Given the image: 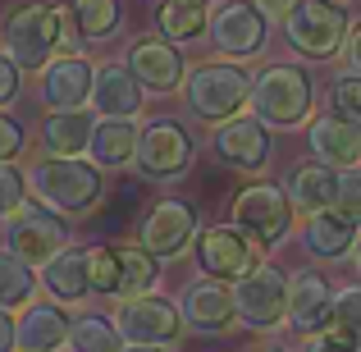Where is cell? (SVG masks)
<instances>
[{
	"mask_svg": "<svg viewBox=\"0 0 361 352\" xmlns=\"http://www.w3.org/2000/svg\"><path fill=\"white\" fill-rule=\"evenodd\" d=\"M0 46L18 69H42L51 55L60 51H78V37L69 32V18L60 5L46 0H18L5 18H0Z\"/></svg>",
	"mask_w": 361,
	"mask_h": 352,
	"instance_id": "cell-1",
	"label": "cell"
},
{
	"mask_svg": "<svg viewBox=\"0 0 361 352\" xmlns=\"http://www.w3.org/2000/svg\"><path fill=\"white\" fill-rule=\"evenodd\" d=\"M23 183L37 193V202L51 206L55 215H92L106 197V183H101V169L92 160L78 156H37L27 165Z\"/></svg>",
	"mask_w": 361,
	"mask_h": 352,
	"instance_id": "cell-2",
	"label": "cell"
},
{
	"mask_svg": "<svg viewBox=\"0 0 361 352\" xmlns=\"http://www.w3.org/2000/svg\"><path fill=\"white\" fill-rule=\"evenodd\" d=\"M252 115L265 123V128H302L311 119V78L298 69V64H270L252 78Z\"/></svg>",
	"mask_w": 361,
	"mask_h": 352,
	"instance_id": "cell-3",
	"label": "cell"
},
{
	"mask_svg": "<svg viewBox=\"0 0 361 352\" xmlns=\"http://www.w3.org/2000/svg\"><path fill=\"white\" fill-rule=\"evenodd\" d=\"M178 87H183V101L197 119L224 123L247 106L252 73L238 69L233 60H211V64H197V69H183V83H178Z\"/></svg>",
	"mask_w": 361,
	"mask_h": 352,
	"instance_id": "cell-4",
	"label": "cell"
},
{
	"mask_svg": "<svg viewBox=\"0 0 361 352\" xmlns=\"http://www.w3.org/2000/svg\"><path fill=\"white\" fill-rule=\"evenodd\" d=\"M283 37L307 60H334L348 37V14L338 0H298L283 14Z\"/></svg>",
	"mask_w": 361,
	"mask_h": 352,
	"instance_id": "cell-5",
	"label": "cell"
},
{
	"mask_svg": "<svg viewBox=\"0 0 361 352\" xmlns=\"http://www.w3.org/2000/svg\"><path fill=\"white\" fill-rule=\"evenodd\" d=\"M233 224L256 247H279L293 233V202L279 183H247L233 197Z\"/></svg>",
	"mask_w": 361,
	"mask_h": 352,
	"instance_id": "cell-6",
	"label": "cell"
},
{
	"mask_svg": "<svg viewBox=\"0 0 361 352\" xmlns=\"http://www.w3.org/2000/svg\"><path fill=\"white\" fill-rule=\"evenodd\" d=\"M283 307H288V274L279 265L256 261L243 279H233V316L247 329H274L283 325Z\"/></svg>",
	"mask_w": 361,
	"mask_h": 352,
	"instance_id": "cell-7",
	"label": "cell"
},
{
	"mask_svg": "<svg viewBox=\"0 0 361 352\" xmlns=\"http://www.w3.org/2000/svg\"><path fill=\"white\" fill-rule=\"evenodd\" d=\"M115 329L123 344H156V348H174L183 334V320H178L174 298H160V293H133L119 302L115 311Z\"/></svg>",
	"mask_w": 361,
	"mask_h": 352,
	"instance_id": "cell-8",
	"label": "cell"
},
{
	"mask_svg": "<svg viewBox=\"0 0 361 352\" xmlns=\"http://www.w3.org/2000/svg\"><path fill=\"white\" fill-rule=\"evenodd\" d=\"M5 247L14 256H23L27 265H42L46 256H55L64 243H69V224H64V215H55L51 206H42V202H27L23 197V206L18 211H9L5 215Z\"/></svg>",
	"mask_w": 361,
	"mask_h": 352,
	"instance_id": "cell-9",
	"label": "cell"
},
{
	"mask_svg": "<svg viewBox=\"0 0 361 352\" xmlns=\"http://www.w3.org/2000/svg\"><path fill=\"white\" fill-rule=\"evenodd\" d=\"M133 160L147 178H183L192 169V138L178 119H151L147 128H137Z\"/></svg>",
	"mask_w": 361,
	"mask_h": 352,
	"instance_id": "cell-10",
	"label": "cell"
},
{
	"mask_svg": "<svg viewBox=\"0 0 361 352\" xmlns=\"http://www.w3.org/2000/svg\"><path fill=\"white\" fill-rule=\"evenodd\" d=\"M206 32L215 37V51L224 60H256L265 51V14L252 0H224L215 18H206Z\"/></svg>",
	"mask_w": 361,
	"mask_h": 352,
	"instance_id": "cell-11",
	"label": "cell"
},
{
	"mask_svg": "<svg viewBox=\"0 0 361 352\" xmlns=\"http://www.w3.org/2000/svg\"><path fill=\"white\" fill-rule=\"evenodd\" d=\"M137 238L156 261H174V256H183L188 247H192V238H197V211L188 202H178V197H165V202H156L147 211Z\"/></svg>",
	"mask_w": 361,
	"mask_h": 352,
	"instance_id": "cell-12",
	"label": "cell"
},
{
	"mask_svg": "<svg viewBox=\"0 0 361 352\" xmlns=\"http://www.w3.org/2000/svg\"><path fill=\"white\" fill-rule=\"evenodd\" d=\"M256 261H261V247L238 224H211V229H202V238H197V265L211 279H243Z\"/></svg>",
	"mask_w": 361,
	"mask_h": 352,
	"instance_id": "cell-13",
	"label": "cell"
},
{
	"mask_svg": "<svg viewBox=\"0 0 361 352\" xmlns=\"http://www.w3.org/2000/svg\"><path fill=\"white\" fill-rule=\"evenodd\" d=\"M128 73L142 83V92H178V83H183V55H178V46L169 42V37H133L128 46Z\"/></svg>",
	"mask_w": 361,
	"mask_h": 352,
	"instance_id": "cell-14",
	"label": "cell"
},
{
	"mask_svg": "<svg viewBox=\"0 0 361 352\" xmlns=\"http://www.w3.org/2000/svg\"><path fill=\"white\" fill-rule=\"evenodd\" d=\"M46 110H78L92 97V64L73 51H60L42 64V87H37Z\"/></svg>",
	"mask_w": 361,
	"mask_h": 352,
	"instance_id": "cell-15",
	"label": "cell"
},
{
	"mask_svg": "<svg viewBox=\"0 0 361 352\" xmlns=\"http://www.w3.org/2000/svg\"><path fill=\"white\" fill-rule=\"evenodd\" d=\"M178 320L183 325H192L197 334H229L233 325H238V316H233V293L224 289L220 279H192L183 289V302H178Z\"/></svg>",
	"mask_w": 361,
	"mask_h": 352,
	"instance_id": "cell-16",
	"label": "cell"
},
{
	"mask_svg": "<svg viewBox=\"0 0 361 352\" xmlns=\"http://www.w3.org/2000/svg\"><path fill=\"white\" fill-rule=\"evenodd\" d=\"M215 156L224 160L229 169H247V174H256V169L270 165V133H265L261 119H247V115H233L224 123H215Z\"/></svg>",
	"mask_w": 361,
	"mask_h": 352,
	"instance_id": "cell-17",
	"label": "cell"
},
{
	"mask_svg": "<svg viewBox=\"0 0 361 352\" xmlns=\"http://www.w3.org/2000/svg\"><path fill=\"white\" fill-rule=\"evenodd\" d=\"M92 106H97L101 119H133L142 110V101H147V92H142V83L128 73V64L110 60L101 64V69H92Z\"/></svg>",
	"mask_w": 361,
	"mask_h": 352,
	"instance_id": "cell-18",
	"label": "cell"
},
{
	"mask_svg": "<svg viewBox=\"0 0 361 352\" xmlns=\"http://www.w3.org/2000/svg\"><path fill=\"white\" fill-rule=\"evenodd\" d=\"M23 316L14 320V348L18 352H60L69 339V311L60 302H32L27 298Z\"/></svg>",
	"mask_w": 361,
	"mask_h": 352,
	"instance_id": "cell-19",
	"label": "cell"
},
{
	"mask_svg": "<svg viewBox=\"0 0 361 352\" xmlns=\"http://www.w3.org/2000/svg\"><path fill=\"white\" fill-rule=\"evenodd\" d=\"M307 142H311V151H316L320 165H334V169L357 165L361 160V119H353V115H320V119H311Z\"/></svg>",
	"mask_w": 361,
	"mask_h": 352,
	"instance_id": "cell-20",
	"label": "cell"
},
{
	"mask_svg": "<svg viewBox=\"0 0 361 352\" xmlns=\"http://www.w3.org/2000/svg\"><path fill=\"white\" fill-rule=\"evenodd\" d=\"M329 298H334V289L325 284V274H316V270L288 274V307H283V320H288L298 334H316L329 320Z\"/></svg>",
	"mask_w": 361,
	"mask_h": 352,
	"instance_id": "cell-21",
	"label": "cell"
},
{
	"mask_svg": "<svg viewBox=\"0 0 361 352\" xmlns=\"http://www.w3.org/2000/svg\"><path fill=\"white\" fill-rule=\"evenodd\" d=\"M353 243H357V224H348L334 206H325V211H307V220H302V247H307L311 256L334 261V256L353 252Z\"/></svg>",
	"mask_w": 361,
	"mask_h": 352,
	"instance_id": "cell-22",
	"label": "cell"
},
{
	"mask_svg": "<svg viewBox=\"0 0 361 352\" xmlns=\"http://www.w3.org/2000/svg\"><path fill=\"white\" fill-rule=\"evenodd\" d=\"M137 151V123L133 119H101L92 123V138H87V156L97 169H119L133 160Z\"/></svg>",
	"mask_w": 361,
	"mask_h": 352,
	"instance_id": "cell-23",
	"label": "cell"
},
{
	"mask_svg": "<svg viewBox=\"0 0 361 352\" xmlns=\"http://www.w3.org/2000/svg\"><path fill=\"white\" fill-rule=\"evenodd\" d=\"M92 119L87 110H51L42 119V147L46 156H82L87 151V138H92Z\"/></svg>",
	"mask_w": 361,
	"mask_h": 352,
	"instance_id": "cell-24",
	"label": "cell"
},
{
	"mask_svg": "<svg viewBox=\"0 0 361 352\" xmlns=\"http://www.w3.org/2000/svg\"><path fill=\"white\" fill-rule=\"evenodd\" d=\"M42 284L55 302H82L87 298V265H82V252L64 243L55 256L42 261Z\"/></svg>",
	"mask_w": 361,
	"mask_h": 352,
	"instance_id": "cell-25",
	"label": "cell"
},
{
	"mask_svg": "<svg viewBox=\"0 0 361 352\" xmlns=\"http://www.w3.org/2000/svg\"><path fill=\"white\" fill-rule=\"evenodd\" d=\"M334 188H338V174L334 165H320V160H311V165H298L288 174V202L293 211H325V206H334Z\"/></svg>",
	"mask_w": 361,
	"mask_h": 352,
	"instance_id": "cell-26",
	"label": "cell"
},
{
	"mask_svg": "<svg viewBox=\"0 0 361 352\" xmlns=\"http://www.w3.org/2000/svg\"><path fill=\"white\" fill-rule=\"evenodd\" d=\"M69 28L78 37H87V42H106V37L119 32V0H69Z\"/></svg>",
	"mask_w": 361,
	"mask_h": 352,
	"instance_id": "cell-27",
	"label": "cell"
},
{
	"mask_svg": "<svg viewBox=\"0 0 361 352\" xmlns=\"http://www.w3.org/2000/svg\"><path fill=\"white\" fill-rule=\"evenodd\" d=\"M206 18H211V9L188 5V0H165V5L156 9V28H160V37H169V42L206 37Z\"/></svg>",
	"mask_w": 361,
	"mask_h": 352,
	"instance_id": "cell-28",
	"label": "cell"
},
{
	"mask_svg": "<svg viewBox=\"0 0 361 352\" xmlns=\"http://www.w3.org/2000/svg\"><path fill=\"white\" fill-rule=\"evenodd\" d=\"M37 293V274L23 256H14L9 247H0V311H18Z\"/></svg>",
	"mask_w": 361,
	"mask_h": 352,
	"instance_id": "cell-29",
	"label": "cell"
},
{
	"mask_svg": "<svg viewBox=\"0 0 361 352\" xmlns=\"http://www.w3.org/2000/svg\"><path fill=\"white\" fill-rule=\"evenodd\" d=\"M64 348L69 352H119L123 339H119V329H115L110 316H78V320H69Z\"/></svg>",
	"mask_w": 361,
	"mask_h": 352,
	"instance_id": "cell-30",
	"label": "cell"
},
{
	"mask_svg": "<svg viewBox=\"0 0 361 352\" xmlns=\"http://www.w3.org/2000/svg\"><path fill=\"white\" fill-rule=\"evenodd\" d=\"M119 252V289L115 298H133V293H147L156 284V256L147 247H115Z\"/></svg>",
	"mask_w": 361,
	"mask_h": 352,
	"instance_id": "cell-31",
	"label": "cell"
},
{
	"mask_svg": "<svg viewBox=\"0 0 361 352\" xmlns=\"http://www.w3.org/2000/svg\"><path fill=\"white\" fill-rule=\"evenodd\" d=\"M329 334L348 339V344H361V289H338L329 298V320H325Z\"/></svg>",
	"mask_w": 361,
	"mask_h": 352,
	"instance_id": "cell-32",
	"label": "cell"
},
{
	"mask_svg": "<svg viewBox=\"0 0 361 352\" xmlns=\"http://www.w3.org/2000/svg\"><path fill=\"white\" fill-rule=\"evenodd\" d=\"M82 265H87V293L115 298V289H119V252L115 247H87Z\"/></svg>",
	"mask_w": 361,
	"mask_h": 352,
	"instance_id": "cell-33",
	"label": "cell"
},
{
	"mask_svg": "<svg viewBox=\"0 0 361 352\" xmlns=\"http://www.w3.org/2000/svg\"><path fill=\"white\" fill-rule=\"evenodd\" d=\"M334 211L343 215L348 224H357V229H361V165H343L338 188H334Z\"/></svg>",
	"mask_w": 361,
	"mask_h": 352,
	"instance_id": "cell-34",
	"label": "cell"
},
{
	"mask_svg": "<svg viewBox=\"0 0 361 352\" xmlns=\"http://www.w3.org/2000/svg\"><path fill=\"white\" fill-rule=\"evenodd\" d=\"M27 197V183H23V169L9 165V160H0V220H5L9 211H18Z\"/></svg>",
	"mask_w": 361,
	"mask_h": 352,
	"instance_id": "cell-35",
	"label": "cell"
},
{
	"mask_svg": "<svg viewBox=\"0 0 361 352\" xmlns=\"http://www.w3.org/2000/svg\"><path fill=\"white\" fill-rule=\"evenodd\" d=\"M329 97H334V106H338V115H353L361 119V78L357 73H338L334 78V87H329Z\"/></svg>",
	"mask_w": 361,
	"mask_h": 352,
	"instance_id": "cell-36",
	"label": "cell"
},
{
	"mask_svg": "<svg viewBox=\"0 0 361 352\" xmlns=\"http://www.w3.org/2000/svg\"><path fill=\"white\" fill-rule=\"evenodd\" d=\"M23 142H27L23 123H18L14 115H5V110H0V160H14L18 151H23Z\"/></svg>",
	"mask_w": 361,
	"mask_h": 352,
	"instance_id": "cell-37",
	"label": "cell"
},
{
	"mask_svg": "<svg viewBox=\"0 0 361 352\" xmlns=\"http://www.w3.org/2000/svg\"><path fill=\"white\" fill-rule=\"evenodd\" d=\"M18 83H23V69H18L14 60H9L5 51H0V106H9V101H18Z\"/></svg>",
	"mask_w": 361,
	"mask_h": 352,
	"instance_id": "cell-38",
	"label": "cell"
},
{
	"mask_svg": "<svg viewBox=\"0 0 361 352\" xmlns=\"http://www.w3.org/2000/svg\"><path fill=\"white\" fill-rule=\"evenodd\" d=\"M302 352H361V344H348V339L329 334V329H316V334L302 344Z\"/></svg>",
	"mask_w": 361,
	"mask_h": 352,
	"instance_id": "cell-39",
	"label": "cell"
},
{
	"mask_svg": "<svg viewBox=\"0 0 361 352\" xmlns=\"http://www.w3.org/2000/svg\"><path fill=\"white\" fill-rule=\"evenodd\" d=\"M338 51H343V64H348V73H357V78H361V23H357L353 32L343 37V46H338Z\"/></svg>",
	"mask_w": 361,
	"mask_h": 352,
	"instance_id": "cell-40",
	"label": "cell"
},
{
	"mask_svg": "<svg viewBox=\"0 0 361 352\" xmlns=\"http://www.w3.org/2000/svg\"><path fill=\"white\" fill-rule=\"evenodd\" d=\"M252 5H256V9H261V14H265V18H283V14H288V9H293V5H298V0H252Z\"/></svg>",
	"mask_w": 361,
	"mask_h": 352,
	"instance_id": "cell-41",
	"label": "cell"
},
{
	"mask_svg": "<svg viewBox=\"0 0 361 352\" xmlns=\"http://www.w3.org/2000/svg\"><path fill=\"white\" fill-rule=\"evenodd\" d=\"M14 348V320H9V311H0V352Z\"/></svg>",
	"mask_w": 361,
	"mask_h": 352,
	"instance_id": "cell-42",
	"label": "cell"
},
{
	"mask_svg": "<svg viewBox=\"0 0 361 352\" xmlns=\"http://www.w3.org/2000/svg\"><path fill=\"white\" fill-rule=\"evenodd\" d=\"M119 352H165V348H156V344H128V348H119Z\"/></svg>",
	"mask_w": 361,
	"mask_h": 352,
	"instance_id": "cell-43",
	"label": "cell"
},
{
	"mask_svg": "<svg viewBox=\"0 0 361 352\" xmlns=\"http://www.w3.org/2000/svg\"><path fill=\"white\" fill-rule=\"evenodd\" d=\"M353 265H357V274H361V243H357V256H353Z\"/></svg>",
	"mask_w": 361,
	"mask_h": 352,
	"instance_id": "cell-44",
	"label": "cell"
},
{
	"mask_svg": "<svg viewBox=\"0 0 361 352\" xmlns=\"http://www.w3.org/2000/svg\"><path fill=\"white\" fill-rule=\"evenodd\" d=\"M188 5H211V0H188Z\"/></svg>",
	"mask_w": 361,
	"mask_h": 352,
	"instance_id": "cell-45",
	"label": "cell"
},
{
	"mask_svg": "<svg viewBox=\"0 0 361 352\" xmlns=\"http://www.w3.org/2000/svg\"><path fill=\"white\" fill-rule=\"evenodd\" d=\"M261 352H279V348H261Z\"/></svg>",
	"mask_w": 361,
	"mask_h": 352,
	"instance_id": "cell-46",
	"label": "cell"
},
{
	"mask_svg": "<svg viewBox=\"0 0 361 352\" xmlns=\"http://www.w3.org/2000/svg\"><path fill=\"white\" fill-rule=\"evenodd\" d=\"M338 5H348V0H338Z\"/></svg>",
	"mask_w": 361,
	"mask_h": 352,
	"instance_id": "cell-47",
	"label": "cell"
}]
</instances>
